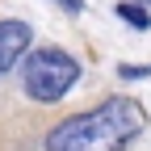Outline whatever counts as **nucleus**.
Returning <instances> with one entry per match:
<instances>
[{"instance_id":"1","label":"nucleus","mask_w":151,"mask_h":151,"mask_svg":"<svg viewBox=\"0 0 151 151\" xmlns=\"http://www.w3.org/2000/svg\"><path fill=\"white\" fill-rule=\"evenodd\" d=\"M147 130V109L134 97H109L97 109L71 113L46 134V151H126Z\"/></svg>"},{"instance_id":"2","label":"nucleus","mask_w":151,"mask_h":151,"mask_svg":"<svg viewBox=\"0 0 151 151\" xmlns=\"http://www.w3.org/2000/svg\"><path fill=\"white\" fill-rule=\"evenodd\" d=\"M80 80V63L76 55H67L63 46H38L25 55V67H21V88L25 97L38 105H55L63 101L67 92Z\"/></svg>"},{"instance_id":"3","label":"nucleus","mask_w":151,"mask_h":151,"mask_svg":"<svg viewBox=\"0 0 151 151\" xmlns=\"http://www.w3.org/2000/svg\"><path fill=\"white\" fill-rule=\"evenodd\" d=\"M29 38H34V29L25 25V21H0V76L4 71H13L17 63H25V55H29Z\"/></svg>"},{"instance_id":"4","label":"nucleus","mask_w":151,"mask_h":151,"mask_svg":"<svg viewBox=\"0 0 151 151\" xmlns=\"http://www.w3.org/2000/svg\"><path fill=\"white\" fill-rule=\"evenodd\" d=\"M118 17L130 21L134 29H147V21H151V17H147V4H139V0H122V4H118Z\"/></svg>"},{"instance_id":"5","label":"nucleus","mask_w":151,"mask_h":151,"mask_svg":"<svg viewBox=\"0 0 151 151\" xmlns=\"http://www.w3.org/2000/svg\"><path fill=\"white\" fill-rule=\"evenodd\" d=\"M143 76H151V63H134V67H122V80H143Z\"/></svg>"},{"instance_id":"6","label":"nucleus","mask_w":151,"mask_h":151,"mask_svg":"<svg viewBox=\"0 0 151 151\" xmlns=\"http://www.w3.org/2000/svg\"><path fill=\"white\" fill-rule=\"evenodd\" d=\"M59 4H63L67 13H84V0H59Z\"/></svg>"},{"instance_id":"7","label":"nucleus","mask_w":151,"mask_h":151,"mask_svg":"<svg viewBox=\"0 0 151 151\" xmlns=\"http://www.w3.org/2000/svg\"><path fill=\"white\" fill-rule=\"evenodd\" d=\"M139 4H147V9H151V0H139Z\"/></svg>"}]
</instances>
